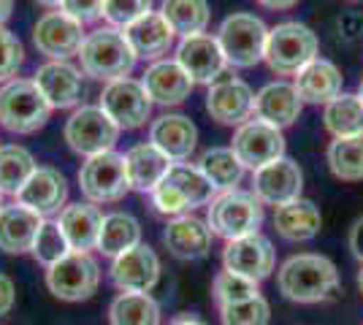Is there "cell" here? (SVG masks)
<instances>
[{
    "instance_id": "cell-1",
    "label": "cell",
    "mask_w": 363,
    "mask_h": 325,
    "mask_svg": "<svg viewBox=\"0 0 363 325\" xmlns=\"http://www.w3.org/2000/svg\"><path fill=\"white\" fill-rule=\"evenodd\" d=\"M279 293L296 304H318L339 293V271L331 258L303 252L293 255L277 271Z\"/></svg>"
},
{
    "instance_id": "cell-2",
    "label": "cell",
    "mask_w": 363,
    "mask_h": 325,
    "mask_svg": "<svg viewBox=\"0 0 363 325\" xmlns=\"http://www.w3.org/2000/svg\"><path fill=\"white\" fill-rule=\"evenodd\" d=\"M136 52L130 47V41L125 38V30H117V28H98V30L87 33L82 52H79L82 71L98 81H106V84L130 76V71L136 68Z\"/></svg>"
},
{
    "instance_id": "cell-3",
    "label": "cell",
    "mask_w": 363,
    "mask_h": 325,
    "mask_svg": "<svg viewBox=\"0 0 363 325\" xmlns=\"http://www.w3.org/2000/svg\"><path fill=\"white\" fill-rule=\"evenodd\" d=\"M212 182L201 173L198 166L190 163H174L168 169L166 179L152 190V206L168 217H182L193 212L196 206H206L214 201Z\"/></svg>"
},
{
    "instance_id": "cell-4",
    "label": "cell",
    "mask_w": 363,
    "mask_h": 325,
    "mask_svg": "<svg viewBox=\"0 0 363 325\" xmlns=\"http://www.w3.org/2000/svg\"><path fill=\"white\" fill-rule=\"evenodd\" d=\"M318 35L301 22H279L269 28L263 60L277 76H296L301 68L318 60Z\"/></svg>"
},
{
    "instance_id": "cell-5",
    "label": "cell",
    "mask_w": 363,
    "mask_h": 325,
    "mask_svg": "<svg viewBox=\"0 0 363 325\" xmlns=\"http://www.w3.org/2000/svg\"><path fill=\"white\" fill-rule=\"evenodd\" d=\"M52 114L33 79H11L0 87V125L11 133L28 136L41 130Z\"/></svg>"
},
{
    "instance_id": "cell-6",
    "label": "cell",
    "mask_w": 363,
    "mask_h": 325,
    "mask_svg": "<svg viewBox=\"0 0 363 325\" xmlns=\"http://www.w3.org/2000/svg\"><path fill=\"white\" fill-rule=\"evenodd\" d=\"M212 233L223 236L225 241H236L244 236L257 233L263 225V203L255 198L250 190H228L217 193L214 201L209 203V217H206Z\"/></svg>"
},
{
    "instance_id": "cell-7",
    "label": "cell",
    "mask_w": 363,
    "mask_h": 325,
    "mask_svg": "<svg viewBox=\"0 0 363 325\" xmlns=\"http://www.w3.org/2000/svg\"><path fill=\"white\" fill-rule=\"evenodd\" d=\"M217 44L225 55L228 65L233 68H252L266 55L269 28L255 14H230L223 19L217 30Z\"/></svg>"
},
{
    "instance_id": "cell-8",
    "label": "cell",
    "mask_w": 363,
    "mask_h": 325,
    "mask_svg": "<svg viewBox=\"0 0 363 325\" xmlns=\"http://www.w3.org/2000/svg\"><path fill=\"white\" fill-rule=\"evenodd\" d=\"M62 136L76 155L95 157L104 152H114V144L120 139V127L101 106H79L68 117Z\"/></svg>"
},
{
    "instance_id": "cell-9",
    "label": "cell",
    "mask_w": 363,
    "mask_h": 325,
    "mask_svg": "<svg viewBox=\"0 0 363 325\" xmlns=\"http://www.w3.org/2000/svg\"><path fill=\"white\" fill-rule=\"evenodd\" d=\"M101 285V266L90 252H68L46 268V287L60 301H84Z\"/></svg>"
},
{
    "instance_id": "cell-10",
    "label": "cell",
    "mask_w": 363,
    "mask_h": 325,
    "mask_svg": "<svg viewBox=\"0 0 363 325\" xmlns=\"http://www.w3.org/2000/svg\"><path fill=\"white\" fill-rule=\"evenodd\" d=\"M79 187L90 203H117L130 190L125 173V155L104 152L87 157L79 169Z\"/></svg>"
},
{
    "instance_id": "cell-11",
    "label": "cell",
    "mask_w": 363,
    "mask_h": 325,
    "mask_svg": "<svg viewBox=\"0 0 363 325\" xmlns=\"http://www.w3.org/2000/svg\"><path fill=\"white\" fill-rule=\"evenodd\" d=\"M230 149L244 169L257 171L279 157H285V136L279 127L263 122V120H250L236 127V133L230 139Z\"/></svg>"
},
{
    "instance_id": "cell-12",
    "label": "cell",
    "mask_w": 363,
    "mask_h": 325,
    "mask_svg": "<svg viewBox=\"0 0 363 325\" xmlns=\"http://www.w3.org/2000/svg\"><path fill=\"white\" fill-rule=\"evenodd\" d=\"M98 106L106 111L114 120L120 130H136L141 125H147L152 117V103L144 84L136 79L125 76L117 81H108L101 93V103Z\"/></svg>"
},
{
    "instance_id": "cell-13",
    "label": "cell",
    "mask_w": 363,
    "mask_h": 325,
    "mask_svg": "<svg viewBox=\"0 0 363 325\" xmlns=\"http://www.w3.org/2000/svg\"><path fill=\"white\" fill-rule=\"evenodd\" d=\"M84 38H87L84 25H79L65 11H46L35 22V28H33V44L49 60H71V57H79Z\"/></svg>"
},
{
    "instance_id": "cell-14",
    "label": "cell",
    "mask_w": 363,
    "mask_h": 325,
    "mask_svg": "<svg viewBox=\"0 0 363 325\" xmlns=\"http://www.w3.org/2000/svg\"><path fill=\"white\" fill-rule=\"evenodd\" d=\"M206 111L220 125H244L255 117V93L252 87L236 76H223L209 84Z\"/></svg>"
},
{
    "instance_id": "cell-15",
    "label": "cell",
    "mask_w": 363,
    "mask_h": 325,
    "mask_svg": "<svg viewBox=\"0 0 363 325\" xmlns=\"http://www.w3.org/2000/svg\"><path fill=\"white\" fill-rule=\"evenodd\" d=\"M174 60L184 68V74L193 79V84H214L225 74L228 60L217 38L209 33L187 35L177 44V57Z\"/></svg>"
},
{
    "instance_id": "cell-16",
    "label": "cell",
    "mask_w": 363,
    "mask_h": 325,
    "mask_svg": "<svg viewBox=\"0 0 363 325\" xmlns=\"http://www.w3.org/2000/svg\"><path fill=\"white\" fill-rule=\"evenodd\" d=\"M303 190V171L296 160L279 157L263 169L252 171V193L260 203L269 206H282L296 198H301Z\"/></svg>"
},
{
    "instance_id": "cell-17",
    "label": "cell",
    "mask_w": 363,
    "mask_h": 325,
    "mask_svg": "<svg viewBox=\"0 0 363 325\" xmlns=\"http://www.w3.org/2000/svg\"><path fill=\"white\" fill-rule=\"evenodd\" d=\"M223 263H225V271L260 282L274 271L277 255H274L272 241L266 236L252 233V236H244L236 241H228L225 252H223Z\"/></svg>"
},
{
    "instance_id": "cell-18",
    "label": "cell",
    "mask_w": 363,
    "mask_h": 325,
    "mask_svg": "<svg viewBox=\"0 0 363 325\" xmlns=\"http://www.w3.org/2000/svg\"><path fill=\"white\" fill-rule=\"evenodd\" d=\"M111 279L122 293H150L160 279V258L152 247L138 244L120 258H114Z\"/></svg>"
},
{
    "instance_id": "cell-19",
    "label": "cell",
    "mask_w": 363,
    "mask_h": 325,
    "mask_svg": "<svg viewBox=\"0 0 363 325\" xmlns=\"http://www.w3.org/2000/svg\"><path fill=\"white\" fill-rule=\"evenodd\" d=\"M16 201L22 206L33 209L35 215L46 217L57 215L65 209V201H68V182L57 169L52 166H38L33 171V176L28 179V185L19 190Z\"/></svg>"
},
{
    "instance_id": "cell-20",
    "label": "cell",
    "mask_w": 363,
    "mask_h": 325,
    "mask_svg": "<svg viewBox=\"0 0 363 325\" xmlns=\"http://www.w3.org/2000/svg\"><path fill=\"white\" fill-rule=\"evenodd\" d=\"M150 144H155L171 163H184L198 147V127L184 114H163L150 125Z\"/></svg>"
},
{
    "instance_id": "cell-21",
    "label": "cell",
    "mask_w": 363,
    "mask_h": 325,
    "mask_svg": "<svg viewBox=\"0 0 363 325\" xmlns=\"http://www.w3.org/2000/svg\"><path fill=\"white\" fill-rule=\"evenodd\" d=\"M141 84L150 95V101L157 106H179L193 93V79L184 74V68L177 60L150 62Z\"/></svg>"
},
{
    "instance_id": "cell-22",
    "label": "cell",
    "mask_w": 363,
    "mask_h": 325,
    "mask_svg": "<svg viewBox=\"0 0 363 325\" xmlns=\"http://www.w3.org/2000/svg\"><path fill=\"white\" fill-rule=\"evenodd\" d=\"M41 95L46 98V103L52 108H71L82 101V71L71 65L68 60H49L44 62L38 71H35V79Z\"/></svg>"
},
{
    "instance_id": "cell-23",
    "label": "cell",
    "mask_w": 363,
    "mask_h": 325,
    "mask_svg": "<svg viewBox=\"0 0 363 325\" xmlns=\"http://www.w3.org/2000/svg\"><path fill=\"white\" fill-rule=\"evenodd\" d=\"M163 241L174 258L198 261V258H206L212 249V228L206 219H201L196 215L174 217L166 225Z\"/></svg>"
},
{
    "instance_id": "cell-24",
    "label": "cell",
    "mask_w": 363,
    "mask_h": 325,
    "mask_svg": "<svg viewBox=\"0 0 363 325\" xmlns=\"http://www.w3.org/2000/svg\"><path fill=\"white\" fill-rule=\"evenodd\" d=\"M44 225V217L19 201L0 209V249L9 255H25L33 249V241Z\"/></svg>"
},
{
    "instance_id": "cell-25",
    "label": "cell",
    "mask_w": 363,
    "mask_h": 325,
    "mask_svg": "<svg viewBox=\"0 0 363 325\" xmlns=\"http://www.w3.org/2000/svg\"><path fill=\"white\" fill-rule=\"evenodd\" d=\"M301 98L288 81H272L255 93V120H263L279 130L296 122L301 117Z\"/></svg>"
},
{
    "instance_id": "cell-26",
    "label": "cell",
    "mask_w": 363,
    "mask_h": 325,
    "mask_svg": "<svg viewBox=\"0 0 363 325\" xmlns=\"http://www.w3.org/2000/svg\"><path fill=\"white\" fill-rule=\"evenodd\" d=\"M174 163L168 160L155 144L144 141L136 144L125 152V173H128V185L136 193H152L155 187L166 179L168 169Z\"/></svg>"
},
{
    "instance_id": "cell-27",
    "label": "cell",
    "mask_w": 363,
    "mask_h": 325,
    "mask_svg": "<svg viewBox=\"0 0 363 325\" xmlns=\"http://www.w3.org/2000/svg\"><path fill=\"white\" fill-rule=\"evenodd\" d=\"M125 38L130 41L136 57L155 62L163 60V55L174 47L177 33L171 30V25H168L166 16L160 14V11H150L147 16H141L138 22H133L130 28H125Z\"/></svg>"
},
{
    "instance_id": "cell-28",
    "label": "cell",
    "mask_w": 363,
    "mask_h": 325,
    "mask_svg": "<svg viewBox=\"0 0 363 325\" xmlns=\"http://www.w3.org/2000/svg\"><path fill=\"white\" fill-rule=\"evenodd\" d=\"M293 87L301 98V103H312V106L331 103L333 98L342 95V71L331 60L318 57L296 74Z\"/></svg>"
},
{
    "instance_id": "cell-29",
    "label": "cell",
    "mask_w": 363,
    "mask_h": 325,
    "mask_svg": "<svg viewBox=\"0 0 363 325\" xmlns=\"http://www.w3.org/2000/svg\"><path fill=\"white\" fill-rule=\"evenodd\" d=\"M57 222L71 244V252H90L92 247H98L104 215L95 203H68L57 217Z\"/></svg>"
},
{
    "instance_id": "cell-30",
    "label": "cell",
    "mask_w": 363,
    "mask_h": 325,
    "mask_svg": "<svg viewBox=\"0 0 363 325\" xmlns=\"http://www.w3.org/2000/svg\"><path fill=\"white\" fill-rule=\"evenodd\" d=\"M274 228L288 241H309L323 228V217L315 201L296 198L290 203H282L274 209Z\"/></svg>"
},
{
    "instance_id": "cell-31",
    "label": "cell",
    "mask_w": 363,
    "mask_h": 325,
    "mask_svg": "<svg viewBox=\"0 0 363 325\" xmlns=\"http://www.w3.org/2000/svg\"><path fill=\"white\" fill-rule=\"evenodd\" d=\"M141 244V225L133 215L128 212H111L104 217L101 236H98V249L108 258H120L128 249Z\"/></svg>"
},
{
    "instance_id": "cell-32",
    "label": "cell",
    "mask_w": 363,
    "mask_h": 325,
    "mask_svg": "<svg viewBox=\"0 0 363 325\" xmlns=\"http://www.w3.org/2000/svg\"><path fill=\"white\" fill-rule=\"evenodd\" d=\"M323 122L325 130L333 139H352V136H363V101L361 95L342 93L333 98L331 103H325L323 111Z\"/></svg>"
},
{
    "instance_id": "cell-33",
    "label": "cell",
    "mask_w": 363,
    "mask_h": 325,
    "mask_svg": "<svg viewBox=\"0 0 363 325\" xmlns=\"http://www.w3.org/2000/svg\"><path fill=\"white\" fill-rule=\"evenodd\" d=\"M198 169L212 182L217 193L236 190V185L242 182L244 176V166L239 163V157L233 155L230 147H212V149H206L203 155L198 157Z\"/></svg>"
},
{
    "instance_id": "cell-34",
    "label": "cell",
    "mask_w": 363,
    "mask_h": 325,
    "mask_svg": "<svg viewBox=\"0 0 363 325\" xmlns=\"http://www.w3.org/2000/svg\"><path fill=\"white\" fill-rule=\"evenodd\" d=\"M160 14L166 16L171 30L182 35V38L206 33L209 19H212L206 0H163L160 3Z\"/></svg>"
},
{
    "instance_id": "cell-35",
    "label": "cell",
    "mask_w": 363,
    "mask_h": 325,
    "mask_svg": "<svg viewBox=\"0 0 363 325\" xmlns=\"http://www.w3.org/2000/svg\"><path fill=\"white\" fill-rule=\"evenodd\" d=\"M35 157L19 147V144H3L0 147V193L3 195H19V190L28 185V179L33 176Z\"/></svg>"
},
{
    "instance_id": "cell-36",
    "label": "cell",
    "mask_w": 363,
    "mask_h": 325,
    "mask_svg": "<svg viewBox=\"0 0 363 325\" xmlns=\"http://www.w3.org/2000/svg\"><path fill=\"white\" fill-rule=\"evenodd\" d=\"M111 325H160V307L150 293H122L108 307Z\"/></svg>"
},
{
    "instance_id": "cell-37",
    "label": "cell",
    "mask_w": 363,
    "mask_h": 325,
    "mask_svg": "<svg viewBox=\"0 0 363 325\" xmlns=\"http://www.w3.org/2000/svg\"><path fill=\"white\" fill-rule=\"evenodd\" d=\"M328 169L342 182H361L363 179V136L352 139H333L328 144Z\"/></svg>"
},
{
    "instance_id": "cell-38",
    "label": "cell",
    "mask_w": 363,
    "mask_h": 325,
    "mask_svg": "<svg viewBox=\"0 0 363 325\" xmlns=\"http://www.w3.org/2000/svg\"><path fill=\"white\" fill-rule=\"evenodd\" d=\"M30 252L33 258L41 266H46V268L55 266L57 261H62L71 252V244H68V239H65V233H62L57 219H44V225H41V231L35 236Z\"/></svg>"
},
{
    "instance_id": "cell-39",
    "label": "cell",
    "mask_w": 363,
    "mask_h": 325,
    "mask_svg": "<svg viewBox=\"0 0 363 325\" xmlns=\"http://www.w3.org/2000/svg\"><path fill=\"white\" fill-rule=\"evenodd\" d=\"M214 301L223 307H230V304H242V301H250V298H257L260 290H257V282L242 277V274H233V271H220L214 277L212 285Z\"/></svg>"
},
{
    "instance_id": "cell-40",
    "label": "cell",
    "mask_w": 363,
    "mask_h": 325,
    "mask_svg": "<svg viewBox=\"0 0 363 325\" xmlns=\"http://www.w3.org/2000/svg\"><path fill=\"white\" fill-rule=\"evenodd\" d=\"M223 325H269L272 309H269V301L263 295L242 301V304H230L220 309Z\"/></svg>"
},
{
    "instance_id": "cell-41",
    "label": "cell",
    "mask_w": 363,
    "mask_h": 325,
    "mask_svg": "<svg viewBox=\"0 0 363 325\" xmlns=\"http://www.w3.org/2000/svg\"><path fill=\"white\" fill-rule=\"evenodd\" d=\"M152 11V0H104V11L101 16L108 22V28L125 30L141 16Z\"/></svg>"
},
{
    "instance_id": "cell-42",
    "label": "cell",
    "mask_w": 363,
    "mask_h": 325,
    "mask_svg": "<svg viewBox=\"0 0 363 325\" xmlns=\"http://www.w3.org/2000/svg\"><path fill=\"white\" fill-rule=\"evenodd\" d=\"M25 62V47L6 25H0V84L16 79Z\"/></svg>"
},
{
    "instance_id": "cell-43",
    "label": "cell",
    "mask_w": 363,
    "mask_h": 325,
    "mask_svg": "<svg viewBox=\"0 0 363 325\" xmlns=\"http://www.w3.org/2000/svg\"><path fill=\"white\" fill-rule=\"evenodd\" d=\"M60 11L76 19L79 25H92L101 19L104 11V0H62Z\"/></svg>"
},
{
    "instance_id": "cell-44",
    "label": "cell",
    "mask_w": 363,
    "mask_h": 325,
    "mask_svg": "<svg viewBox=\"0 0 363 325\" xmlns=\"http://www.w3.org/2000/svg\"><path fill=\"white\" fill-rule=\"evenodd\" d=\"M14 301H16V287H14V282H11V277L0 274V317L11 312V307H14Z\"/></svg>"
},
{
    "instance_id": "cell-45",
    "label": "cell",
    "mask_w": 363,
    "mask_h": 325,
    "mask_svg": "<svg viewBox=\"0 0 363 325\" xmlns=\"http://www.w3.org/2000/svg\"><path fill=\"white\" fill-rule=\"evenodd\" d=\"M350 249H352V255L363 263V217H358L352 222V228H350Z\"/></svg>"
},
{
    "instance_id": "cell-46",
    "label": "cell",
    "mask_w": 363,
    "mask_h": 325,
    "mask_svg": "<svg viewBox=\"0 0 363 325\" xmlns=\"http://www.w3.org/2000/svg\"><path fill=\"white\" fill-rule=\"evenodd\" d=\"M263 8H272V11H288V8H293L298 0H257Z\"/></svg>"
},
{
    "instance_id": "cell-47",
    "label": "cell",
    "mask_w": 363,
    "mask_h": 325,
    "mask_svg": "<svg viewBox=\"0 0 363 325\" xmlns=\"http://www.w3.org/2000/svg\"><path fill=\"white\" fill-rule=\"evenodd\" d=\"M11 11H14V0H0V25L9 22Z\"/></svg>"
},
{
    "instance_id": "cell-48",
    "label": "cell",
    "mask_w": 363,
    "mask_h": 325,
    "mask_svg": "<svg viewBox=\"0 0 363 325\" xmlns=\"http://www.w3.org/2000/svg\"><path fill=\"white\" fill-rule=\"evenodd\" d=\"M171 325H206L201 317H193V314H179L177 320H171Z\"/></svg>"
},
{
    "instance_id": "cell-49",
    "label": "cell",
    "mask_w": 363,
    "mask_h": 325,
    "mask_svg": "<svg viewBox=\"0 0 363 325\" xmlns=\"http://www.w3.org/2000/svg\"><path fill=\"white\" fill-rule=\"evenodd\" d=\"M35 3H41L46 8H60L62 6V0H35Z\"/></svg>"
},
{
    "instance_id": "cell-50",
    "label": "cell",
    "mask_w": 363,
    "mask_h": 325,
    "mask_svg": "<svg viewBox=\"0 0 363 325\" xmlns=\"http://www.w3.org/2000/svg\"><path fill=\"white\" fill-rule=\"evenodd\" d=\"M358 287H361V293H363V268L358 271Z\"/></svg>"
},
{
    "instance_id": "cell-51",
    "label": "cell",
    "mask_w": 363,
    "mask_h": 325,
    "mask_svg": "<svg viewBox=\"0 0 363 325\" xmlns=\"http://www.w3.org/2000/svg\"><path fill=\"white\" fill-rule=\"evenodd\" d=\"M358 95H361V101H363V79H361V87H358Z\"/></svg>"
},
{
    "instance_id": "cell-52",
    "label": "cell",
    "mask_w": 363,
    "mask_h": 325,
    "mask_svg": "<svg viewBox=\"0 0 363 325\" xmlns=\"http://www.w3.org/2000/svg\"><path fill=\"white\" fill-rule=\"evenodd\" d=\"M3 206H6V203H3V193H0V209H3Z\"/></svg>"
},
{
    "instance_id": "cell-53",
    "label": "cell",
    "mask_w": 363,
    "mask_h": 325,
    "mask_svg": "<svg viewBox=\"0 0 363 325\" xmlns=\"http://www.w3.org/2000/svg\"><path fill=\"white\" fill-rule=\"evenodd\" d=\"M0 147H3V144H0Z\"/></svg>"
}]
</instances>
